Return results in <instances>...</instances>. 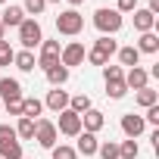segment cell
Returning <instances> with one entry per match:
<instances>
[{"mask_svg": "<svg viewBox=\"0 0 159 159\" xmlns=\"http://www.w3.org/2000/svg\"><path fill=\"white\" fill-rule=\"evenodd\" d=\"M122 25H125L122 13H116V10H109V7H100V10L94 13V28H97L100 34H106V38L119 34V31H122Z\"/></svg>", "mask_w": 159, "mask_h": 159, "instance_id": "cell-1", "label": "cell"}, {"mask_svg": "<svg viewBox=\"0 0 159 159\" xmlns=\"http://www.w3.org/2000/svg\"><path fill=\"white\" fill-rule=\"evenodd\" d=\"M84 28V16L78 13V10H62L56 16V31L66 34V38H75V34H81Z\"/></svg>", "mask_w": 159, "mask_h": 159, "instance_id": "cell-2", "label": "cell"}, {"mask_svg": "<svg viewBox=\"0 0 159 159\" xmlns=\"http://www.w3.org/2000/svg\"><path fill=\"white\" fill-rule=\"evenodd\" d=\"M41 41H44V31H41V22H38V19H25V22L19 25V44H22V50H31V47H41Z\"/></svg>", "mask_w": 159, "mask_h": 159, "instance_id": "cell-3", "label": "cell"}, {"mask_svg": "<svg viewBox=\"0 0 159 159\" xmlns=\"http://www.w3.org/2000/svg\"><path fill=\"white\" fill-rule=\"evenodd\" d=\"M56 116H59V122H53L56 134H66V137H78V134H81V116H75L72 109H62Z\"/></svg>", "mask_w": 159, "mask_h": 159, "instance_id": "cell-4", "label": "cell"}, {"mask_svg": "<svg viewBox=\"0 0 159 159\" xmlns=\"http://www.w3.org/2000/svg\"><path fill=\"white\" fill-rule=\"evenodd\" d=\"M34 140L44 147V150H53L56 147V125L50 119H38L34 122Z\"/></svg>", "mask_w": 159, "mask_h": 159, "instance_id": "cell-5", "label": "cell"}, {"mask_svg": "<svg viewBox=\"0 0 159 159\" xmlns=\"http://www.w3.org/2000/svg\"><path fill=\"white\" fill-rule=\"evenodd\" d=\"M59 53H62V47H59V41H41V56L34 59L44 72L47 69H53L56 62H59Z\"/></svg>", "mask_w": 159, "mask_h": 159, "instance_id": "cell-6", "label": "cell"}, {"mask_svg": "<svg viewBox=\"0 0 159 159\" xmlns=\"http://www.w3.org/2000/svg\"><path fill=\"white\" fill-rule=\"evenodd\" d=\"M84 44L81 41H72V44H66L62 47V53H59V66H66V69H72V66H81L84 62Z\"/></svg>", "mask_w": 159, "mask_h": 159, "instance_id": "cell-7", "label": "cell"}, {"mask_svg": "<svg viewBox=\"0 0 159 159\" xmlns=\"http://www.w3.org/2000/svg\"><path fill=\"white\" fill-rule=\"evenodd\" d=\"M122 131H125V137H128V140L140 137V134L147 131V122H143V116H134V112H125V116H122Z\"/></svg>", "mask_w": 159, "mask_h": 159, "instance_id": "cell-8", "label": "cell"}, {"mask_svg": "<svg viewBox=\"0 0 159 159\" xmlns=\"http://www.w3.org/2000/svg\"><path fill=\"white\" fill-rule=\"evenodd\" d=\"M125 88H128V91H143V88H150V72L140 69V66L128 69V72H125Z\"/></svg>", "mask_w": 159, "mask_h": 159, "instance_id": "cell-9", "label": "cell"}, {"mask_svg": "<svg viewBox=\"0 0 159 159\" xmlns=\"http://www.w3.org/2000/svg\"><path fill=\"white\" fill-rule=\"evenodd\" d=\"M0 97H3V103L22 100V84L16 81V78H0Z\"/></svg>", "mask_w": 159, "mask_h": 159, "instance_id": "cell-10", "label": "cell"}, {"mask_svg": "<svg viewBox=\"0 0 159 159\" xmlns=\"http://www.w3.org/2000/svg\"><path fill=\"white\" fill-rule=\"evenodd\" d=\"M103 125H106V119H103V112H100V109H94V106H91V109L81 116V131H91V134H97Z\"/></svg>", "mask_w": 159, "mask_h": 159, "instance_id": "cell-11", "label": "cell"}, {"mask_svg": "<svg viewBox=\"0 0 159 159\" xmlns=\"http://www.w3.org/2000/svg\"><path fill=\"white\" fill-rule=\"evenodd\" d=\"M97 147H100L97 134L81 131V134H78V147H75V153H81V156H97Z\"/></svg>", "mask_w": 159, "mask_h": 159, "instance_id": "cell-12", "label": "cell"}, {"mask_svg": "<svg viewBox=\"0 0 159 159\" xmlns=\"http://www.w3.org/2000/svg\"><path fill=\"white\" fill-rule=\"evenodd\" d=\"M0 22H3V28H19V25L25 22V10L16 7V3H10V7L3 10V16H0Z\"/></svg>", "mask_w": 159, "mask_h": 159, "instance_id": "cell-13", "label": "cell"}, {"mask_svg": "<svg viewBox=\"0 0 159 159\" xmlns=\"http://www.w3.org/2000/svg\"><path fill=\"white\" fill-rule=\"evenodd\" d=\"M44 106H47V109H53V112H62V109H69V94H66L62 88H53V91L47 94Z\"/></svg>", "mask_w": 159, "mask_h": 159, "instance_id": "cell-14", "label": "cell"}, {"mask_svg": "<svg viewBox=\"0 0 159 159\" xmlns=\"http://www.w3.org/2000/svg\"><path fill=\"white\" fill-rule=\"evenodd\" d=\"M153 25H156V16H153L150 10H134V31H137V34L153 31Z\"/></svg>", "mask_w": 159, "mask_h": 159, "instance_id": "cell-15", "label": "cell"}, {"mask_svg": "<svg viewBox=\"0 0 159 159\" xmlns=\"http://www.w3.org/2000/svg\"><path fill=\"white\" fill-rule=\"evenodd\" d=\"M41 112H44V103L38 97H22V119H34L38 122Z\"/></svg>", "mask_w": 159, "mask_h": 159, "instance_id": "cell-16", "label": "cell"}, {"mask_svg": "<svg viewBox=\"0 0 159 159\" xmlns=\"http://www.w3.org/2000/svg\"><path fill=\"white\" fill-rule=\"evenodd\" d=\"M44 75H47V81H50L53 88H62V84L69 81V69H66V66H59V62H56L53 69H47Z\"/></svg>", "mask_w": 159, "mask_h": 159, "instance_id": "cell-17", "label": "cell"}, {"mask_svg": "<svg viewBox=\"0 0 159 159\" xmlns=\"http://www.w3.org/2000/svg\"><path fill=\"white\" fill-rule=\"evenodd\" d=\"M156 50H159V38H156V31H147V34L137 38V53H156Z\"/></svg>", "mask_w": 159, "mask_h": 159, "instance_id": "cell-18", "label": "cell"}, {"mask_svg": "<svg viewBox=\"0 0 159 159\" xmlns=\"http://www.w3.org/2000/svg\"><path fill=\"white\" fill-rule=\"evenodd\" d=\"M0 159H25V156H22V140L0 143Z\"/></svg>", "mask_w": 159, "mask_h": 159, "instance_id": "cell-19", "label": "cell"}, {"mask_svg": "<svg viewBox=\"0 0 159 159\" xmlns=\"http://www.w3.org/2000/svg\"><path fill=\"white\" fill-rule=\"evenodd\" d=\"M116 53H119V62H122V66H128V69H134V66L140 62V53H137V47H119Z\"/></svg>", "mask_w": 159, "mask_h": 159, "instance_id": "cell-20", "label": "cell"}, {"mask_svg": "<svg viewBox=\"0 0 159 159\" xmlns=\"http://www.w3.org/2000/svg\"><path fill=\"white\" fill-rule=\"evenodd\" d=\"M13 62H16V69H22V72H34V53L31 50H19L16 56H13Z\"/></svg>", "mask_w": 159, "mask_h": 159, "instance_id": "cell-21", "label": "cell"}, {"mask_svg": "<svg viewBox=\"0 0 159 159\" xmlns=\"http://www.w3.org/2000/svg\"><path fill=\"white\" fill-rule=\"evenodd\" d=\"M134 100H137V106L150 109V106H156V103H159V94H156L153 88H143V91H137V94H134Z\"/></svg>", "mask_w": 159, "mask_h": 159, "instance_id": "cell-22", "label": "cell"}, {"mask_svg": "<svg viewBox=\"0 0 159 159\" xmlns=\"http://www.w3.org/2000/svg\"><path fill=\"white\" fill-rule=\"evenodd\" d=\"M69 109H72L75 116H84V112L91 109V97H88V94H78V97H69Z\"/></svg>", "mask_w": 159, "mask_h": 159, "instance_id": "cell-23", "label": "cell"}, {"mask_svg": "<svg viewBox=\"0 0 159 159\" xmlns=\"http://www.w3.org/2000/svg\"><path fill=\"white\" fill-rule=\"evenodd\" d=\"M16 137H19V140H34V119H19Z\"/></svg>", "mask_w": 159, "mask_h": 159, "instance_id": "cell-24", "label": "cell"}, {"mask_svg": "<svg viewBox=\"0 0 159 159\" xmlns=\"http://www.w3.org/2000/svg\"><path fill=\"white\" fill-rule=\"evenodd\" d=\"M137 153H140L137 140H122L119 143V159H137Z\"/></svg>", "mask_w": 159, "mask_h": 159, "instance_id": "cell-25", "label": "cell"}, {"mask_svg": "<svg viewBox=\"0 0 159 159\" xmlns=\"http://www.w3.org/2000/svg\"><path fill=\"white\" fill-rule=\"evenodd\" d=\"M128 94V88H125V78L122 81H106V97H112V100H122Z\"/></svg>", "mask_w": 159, "mask_h": 159, "instance_id": "cell-26", "label": "cell"}, {"mask_svg": "<svg viewBox=\"0 0 159 159\" xmlns=\"http://www.w3.org/2000/svg\"><path fill=\"white\" fill-rule=\"evenodd\" d=\"M94 47H97V50H100V53H106V56H112V53H116V50H119V44H116V41H112V38H106V34H100V38H97V41H94Z\"/></svg>", "mask_w": 159, "mask_h": 159, "instance_id": "cell-27", "label": "cell"}, {"mask_svg": "<svg viewBox=\"0 0 159 159\" xmlns=\"http://www.w3.org/2000/svg\"><path fill=\"white\" fill-rule=\"evenodd\" d=\"M97 156H100V159H119V143H116V140L100 143V147H97Z\"/></svg>", "mask_w": 159, "mask_h": 159, "instance_id": "cell-28", "label": "cell"}, {"mask_svg": "<svg viewBox=\"0 0 159 159\" xmlns=\"http://www.w3.org/2000/svg\"><path fill=\"white\" fill-rule=\"evenodd\" d=\"M22 10H25V16H41L44 10H47V0H25V3H22Z\"/></svg>", "mask_w": 159, "mask_h": 159, "instance_id": "cell-29", "label": "cell"}, {"mask_svg": "<svg viewBox=\"0 0 159 159\" xmlns=\"http://www.w3.org/2000/svg\"><path fill=\"white\" fill-rule=\"evenodd\" d=\"M53 159H78V153H75V147H69V143H56L53 150Z\"/></svg>", "mask_w": 159, "mask_h": 159, "instance_id": "cell-30", "label": "cell"}, {"mask_svg": "<svg viewBox=\"0 0 159 159\" xmlns=\"http://www.w3.org/2000/svg\"><path fill=\"white\" fill-rule=\"evenodd\" d=\"M84 59H88L91 66H109V56H106V53H100L97 47H91V50L84 53Z\"/></svg>", "mask_w": 159, "mask_h": 159, "instance_id": "cell-31", "label": "cell"}, {"mask_svg": "<svg viewBox=\"0 0 159 159\" xmlns=\"http://www.w3.org/2000/svg\"><path fill=\"white\" fill-rule=\"evenodd\" d=\"M13 56H16V50L10 47V41L3 38V41H0V66H10L13 62Z\"/></svg>", "mask_w": 159, "mask_h": 159, "instance_id": "cell-32", "label": "cell"}, {"mask_svg": "<svg viewBox=\"0 0 159 159\" xmlns=\"http://www.w3.org/2000/svg\"><path fill=\"white\" fill-rule=\"evenodd\" d=\"M103 78H106V81H122V78H125V69H122V66H103Z\"/></svg>", "mask_w": 159, "mask_h": 159, "instance_id": "cell-33", "label": "cell"}, {"mask_svg": "<svg viewBox=\"0 0 159 159\" xmlns=\"http://www.w3.org/2000/svg\"><path fill=\"white\" fill-rule=\"evenodd\" d=\"M7 140H19L16 137V128L13 125H0V143H7Z\"/></svg>", "mask_w": 159, "mask_h": 159, "instance_id": "cell-34", "label": "cell"}, {"mask_svg": "<svg viewBox=\"0 0 159 159\" xmlns=\"http://www.w3.org/2000/svg\"><path fill=\"white\" fill-rule=\"evenodd\" d=\"M134 10H137V0H119V3H116V13H122V16L134 13Z\"/></svg>", "mask_w": 159, "mask_h": 159, "instance_id": "cell-35", "label": "cell"}, {"mask_svg": "<svg viewBox=\"0 0 159 159\" xmlns=\"http://www.w3.org/2000/svg\"><path fill=\"white\" fill-rule=\"evenodd\" d=\"M7 112H10V116H19V119H22V100H13V103H7Z\"/></svg>", "mask_w": 159, "mask_h": 159, "instance_id": "cell-36", "label": "cell"}, {"mask_svg": "<svg viewBox=\"0 0 159 159\" xmlns=\"http://www.w3.org/2000/svg\"><path fill=\"white\" fill-rule=\"evenodd\" d=\"M147 10H150V13L156 16V13H159V0H150V7H147Z\"/></svg>", "mask_w": 159, "mask_h": 159, "instance_id": "cell-37", "label": "cell"}, {"mask_svg": "<svg viewBox=\"0 0 159 159\" xmlns=\"http://www.w3.org/2000/svg\"><path fill=\"white\" fill-rule=\"evenodd\" d=\"M66 3H69V10H78V7L84 3V0H66Z\"/></svg>", "mask_w": 159, "mask_h": 159, "instance_id": "cell-38", "label": "cell"}, {"mask_svg": "<svg viewBox=\"0 0 159 159\" xmlns=\"http://www.w3.org/2000/svg\"><path fill=\"white\" fill-rule=\"evenodd\" d=\"M3 34H7V28H3V22H0V41H3Z\"/></svg>", "mask_w": 159, "mask_h": 159, "instance_id": "cell-39", "label": "cell"}, {"mask_svg": "<svg viewBox=\"0 0 159 159\" xmlns=\"http://www.w3.org/2000/svg\"><path fill=\"white\" fill-rule=\"evenodd\" d=\"M50 3H59V0H47V7H50Z\"/></svg>", "mask_w": 159, "mask_h": 159, "instance_id": "cell-40", "label": "cell"}, {"mask_svg": "<svg viewBox=\"0 0 159 159\" xmlns=\"http://www.w3.org/2000/svg\"><path fill=\"white\" fill-rule=\"evenodd\" d=\"M3 3H7V0H0V7H3Z\"/></svg>", "mask_w": 159, "mask_h": 159, "instance_id": "cell-41", "label": "cell"}]
</instances>
